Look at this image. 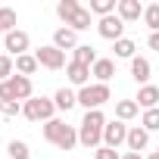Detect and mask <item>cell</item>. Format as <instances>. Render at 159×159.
Here are the masks:
<instances>
[{"label":"cell","instance_id":"cell-1","mask_svg":"<svg viewBox=\"0 0 159 159\" xmlns=\"http://www.w3.org/2000/svg\"><path fill=\"white\" fill-rule=\"evenodd\" d=\"M103 128H106V116H103L100 109L84 112L81 128H78V143H81V147H88V150L103 147Z\"/></svg>","mask_w":159,"mask_h":159},{"label":"cell","instance_id":"cell-2","mask_svg":"<svg viewBox=\"0 0 159 159\" xmlns=\"http://www.w3.org/2000/svg\"><path fill=\"white\" fill-rule=\"evenodd\" d=\"M44 137H47L53 147H59V150H72V147L78 143V131H75L72 125H66L62 119L44 122Z\"/></svg>","mask_w":159,"mask_h":159},{"label":"cell","instance_id":"cell-3","mask_svg":"<svg viewBox=\"0 0 159 159\" xmlns=\"http://www.w3.org/2000/svg\"><path fill=\"white\" fill-rule=\"evenodd\" d=\"M53 112H56V103L47 100V97H31V100L22 103V116L28 122H50Z\"/></svg>","mask_w":159,"mask_h":159},{"label":"cell","instance_id":"cell-4","mask_svg":"<svg viewBox=\"0 0 159 159\" xmlns=\"http://www.w3.org/2000/svg\"><path fill=\"white\" fill-rule=\"evenodd\" d=\"M109 97H112L109 84H88V88H81V91H78V103H81L88 112H91V109H100Z\"/></svg>","mask_w":159,"mask_h":159},{"label":"cell","instance_id":"cell-5","mask_svg":"<svg viewBox=\"0 0 159 159\" xmlns=\"http://www.w3.org/2000/svg\"><path fill=\"white\" fill-rule=\"evenodd\" d=\"M125 140H128V125H125V122H119V119L106 122V128H103V147L119 150Z\"/></svg>","mask_w":159,"mask_h":159},{"label":"cell","instance_id":"cell-6","mask_svg":"<svg viewBox=\"0 0 159 159\" xmlns=\"http://www.w3.org/2000/svg\"><path fill=\"white\" fill-rule=\"evenodd\" d=\"M34 56H38V62H41L44 69H50V72H56V69H62V66H66V53H62V50H56L53 44L38 47V50H34Z\"/></svg>","mask_w":159,"mask_h":159},{"label":"cell","instance_id":"cell-7","mask_svg":"<svg viewBox=\"0 0 159 159\" xmlns=\"http://www.w3.org/2000/svg\"><path fill=\"white\" fill-rule=\"evenodd\" d=\"M97 31H100V38H106V41H122V38H125V34H122V31H125V22L112 13V16H106V19L97 22Z\"/></svg>","mask_w":159,"mask_h":159},{"label":"cell","instance_id":"cell-8","mask_svg":"<svg viewBox=\"0 0 159 159\" xmlns=\"http://www.w3.org/2000/svg\"><path fill=\"white\" fill-rule=\"evenodd\" d=\"M3 47H7L13 56H22V53L28 50V34L19 31V28H16V31H7V34H3Z\"/></svg>","mask_w":159,"mask_h":159},{"label":"cell","instance_id":"cell-9","mask_svg":"<svg viewBox=\"0 0 159 159\" xmlns=\"http://www.w3.org/2000/svg\"><path fill=\"white\" fill-rule=\"evenodd\" d=\"M134 103L143 106V112H147V109H159V88H156V84H143V88L137 91Z\"/></svg>","mask_w":159,"mask_h":159},{"label":"cell","instance_id":"cell-10","mask_svg":"<svg viewBox=\"0 0 159 159\" xmlns=\"http://www.w3.org/2000/svg\"><path fill=\"white\" fill-rule=\"evenodd\" d=\"M116 16L122 22H134L143 16V7H140V0H119V7H116Z\"/></svg>","mask_w":159,"mask_h":159},{"label":"cell","instance_id":"cell-11","mask_svg":"<svg viewBox=\"0 0 159 159\" xmlns=\"http://www.w3.org/2000/svg\"><path fill=\"white\" fill-rule=\"evenodd\" d=\"M10 88H13V97L19 100V103H25V100H31L34 94V88H31V78H25V75H13L10 78Z\"/></svg>","mask_w":159,"mask_h":159},{"label":"cell","instance_id":"cell-12","mask_svg":"<svg viewBox=\"0 0 159 159\" xmlns=\"http://www.w3.org/2000/svg\"><path fill=\"white\" fill-rule=\"evenodd\" d=\"M150 75H153V66H150V59H143V56H134L131 59V78L143 88L147 81H150Z\"/></svg>","mask_w":159,"mask_h":159},{"label":"cell","instance_id":"cell-13","mask_svg":"<svg viewBox=\"0 0 159 159\" xmlns=\"http://www.w3.org/2000/svg\"><path fill=\"white\" fill-rule=\"evenodd\" d=\"M66 78H69L75 88H88L91 69H88V66H81V62H69V66H66Z\"/></svg>","mask_w":159,"mask_h":159},{"label":"cell","instance_id":"cell-14","mask_svg":"<svg viewBox=\"0 0 159 159\" xmlns=\"http://www.w3.org/2000/svg\"><path fill=\"white\" fill-rule=\"evenodd\" d=\"M53 47L62 50V53H66V50H75V47H78V34H75L72 28H56V31H53Z\"/></svg>","mask_w":159,"mask_h":159},{"label":"cell","instance_id":"cell-15","mask_svg":"<svg viewBox=\"0 0 159 159\" xmlns=\"http://www.w3.org/2000/svg\"><path fill=\"white\" fill-rule=\"evenodd\" d=\"M128 150L131 153H140V150H147V143H150V131H143L140 125H134V128H128Z\"/></svg>","mask_w":159,"mask_h":159},{"label":"cell","instance_id":"cell-16","mask_svg":"<svg viewBox=\"0 0 159 159\" xmlns=\"http://www.w3.org/2000/svg\"><path fill=\"white\" fill-rule=\"evenodd\" d=\"M91 75L97 78V84H109V78L116 75V62L112 59H97L91 66Z\"/></svg>","mask_w":159,"mask_h":159},{"label":"cell","instance_id":"cell-17","mask_svg":"<svg viewBox=\"0 0 159 159\" xmlns=\"http://www.w3.org/2000/svg\"><path fill=\"white\" fill-rule=\"evenodd\" d=\"M97 59H100V56H97V50H94L91 44H78V47L72 50V62H81V66H88V69H91Z\"/></svg>","mask_w":159,"mask_h":159},{"label":"cell","instance_id":"cell-18","mask_svg":"<svg viewBox=\"0 0 159 159\" xmlns=\"http://www.w3.org/2000/svg\"><path fill=\"white\" fill-rule=\"evenodd\" d=\"M53 103H56V109H59V112H69V109L78 103V94H75L72 88H59V91L53 94Z\"/></svg>","mask_w":159,"mask_h":159},{"label":"cell","instance_id":"cell-19","mask_svg":"<svg viewBox=\"0 0 159 159\" xmlns=\"http://www.w3.org/2000/svg\"><path fill=\"white\" fill-rule=\"evenodd\" d=\"M38 66H41V62H38L34 53H22V56H16V72L25 75V78H31V75L38 72Z\"/></svg>","mask_w":159,"mask_h":159},{"label":"cell","instance_id":"cell-20","mask_svg":"<svg viewBox=\"0 0 159 159\" xmlns=\"http://www.w3.org/2000/svg\"><path fill=\"white\" fill-rule=\"evenodd\" d=\"M137 112H140V106H137L134 100H119V103H116V119H119V122H131Z\"/></svg>","mask_w":159,"mask_h":159},{"label":"cell","instance_id":"cell-21","mask_svg":"<svg viewBox=\"0 0 159 159\" xmlns=\"http://www.w3.org/2000/svg\"><path fill=\"white\" fill-rule=\"evenodd\" d=\"M116 7H119L116 0H91V7H88V10H91V16L106 19V16H112V13H116Z\"/></svg>","mask_w":159,"mask_h":159},{"label":"cell","instance_id":"cell-22","mask_svg":"<svg viewBox=\"0 0 159 159\" xmlns=\"http://www.w3.org/2000/svg\"><path fill=\"white\" fill-rule=\"evenodd\" d=\"M66 28H72L75 34H78V31H88V28H91V10H84V7H81V10L72 16V22H69Z\"/></svg>","mask_w":159,"mask_h":159},{"label":"cell","instance_id":"cell-23","mask_svg":"<svg viewBox=\"0 0 159 159\" xmlns=\"http://www.w3.org/2000/svg\"><path fill=\"white\" fill-rule=\"evenodd\" d=\"M78 10H81V7H78V0H59V3H56V16H59L66 25L72 22V16H75Z\"/></svg>","mask_w":159,"mask_h":159},{"label":"cell","instance_id":"cell-24","mask_svg":"<svg viewBox=\"0 0 159 159\" xmlns=\"http://www.w3.org/2000/svg\"><path fill=\"white\" fill-rule=\"evenodd\" d=\"M137 44L131 41V38H122V41H116V56H122V59H134L137 53Z\"/></svg>","mask_w":159,"mask_h":159},{"label":"cell","instance_id":"cell-25","mask_svg":"<svg viewBox=\"0 0 159 159\" xmlns=\"http://www.w3.org/2000/svg\"><path fill=\"white\" fill-rule=\"evenodd\" d=\"M7 153H10V159H28L31 156V150H28L25 140H10L7 143Z\"/></svg>","mask_w":159,"mask_h":159},{"label":"cell","instance_id":"cell-26","mask_svg":"<svg viewBox=\"0 0 159 159\" xmlns=\"http://www.w3.org/2000/svg\"><path fill=\"white\" fill-rule=\"evenodd\" d=\"M143 25H147L150 31H159V3L143 7Z\"/></svg>","mask_w":159,"mask_h":159},{"label":"cell","instance_id":"cell-27","mask_svg":"<svg viewBox=\"0 0 159 159\" xmlns=\"http://www.w3.org/2000/svg\"><path fill=\"white\" fill-rule=\"evenodd\" d=\"M13 72H16V59H13V56H0V84L10 81Z\"/></svg>","mask_w":159,"mask_h":159},{"label":"cell","instance_id":"cell-28","mask_svg":"<svg viewBox=\"0 0 159 159\" xmlns=\"http://www.w3.org/2000/svg\"><path fill=\"white\" fill-rule=\"evenodd\" d=\"M140 128L143 131H159V109H147L143 119H140Z\"/></svg>","mask_w":159,"mask_h":159},{"label":"cell","instance_id":"cell-29","mask_svg":"<svg viewBox=\"0 0 159 159\" xmlns=\"http://www.w3.org/2000/svg\"><path fill=\"white\" fill-rule=\"evenodd\" d=\"M0 25H3V31H16V10L0 7Z\"/></svg>","mask_w":159,"mask_h":159},{"label":"cell","instance_id":"cell-30","mask_svg":"<svg viewBox=\"0 0 159 159\" xmlns=\"http://www.w3.org/2000/svg\"><path fill=\"white\" fill-rule=\"evenodd\" d=\"M0 116H7V119L22 116V103H0Z\"/></svg>","mask_w":159,"mask_h":159},{"label":"cell","instance_id":"cell-31","mask_svg":"<svg viewBox=\"0 0 159 159\" xmlns=\"http://www.w3.org/2000/svg\"><path fill=\"white\" fill-rule=\"evenodd\" d=\"M94 156H97V159H122V156H119V150H112V147H97V150H94Z\"/></svg>","mask_w":159,"mask_h":159},{"label":"cell","instance_id":"cell-32","mask_svg":"<svg viewBox=\"0 0 159 159\" xmlns=\"http://www.w3.org/2000/svg\"><path fill=\"white\" fill-rule=\"evenodd\" d=\"M147 44H150V50H156V53H159V31H153V34H150V41H147Z\"/></svg>","mask_w":159,"mask_h":159},{"label":"cell","instance_id":"cell-33","mask_svg":"<svg viewBox=\"0 0 159 159\" xmlns=\"http://www.w3.org/2000/svg\"><path fill=\"white\" fill-rule=\"evenodd\" d=\"M122 159H143V156H140V153H131V150H128V153H125Z\"/></svg>","mask_w":159,"mask_h":159},{"label":"cell","instance_id":"cell-34","mask_svg":"<svg viewBox=\"0 0 159 159\" xmlns=\"http://www.w3.org/2000/svg\"><path fill=\"white\" fill-rule=\"evenodd\" d=\"M143 159H159V150H156V153H150V156H143Z\"/></svg>","mask_w":159,"mask_h":159},{"label":"cell","instance_id":"cell-35","mask_svg":"<svg viewBox=\"0 0 159 159\" xmlns=\"http://www.w3.org/2000/svg\"><path fill=\"white\" fill-rule=\"evenodd\" d=\"M0 34H7V31H3V25H0Z\"/></svg>","mask_w":159,"mask_h":159}]
</instances>
